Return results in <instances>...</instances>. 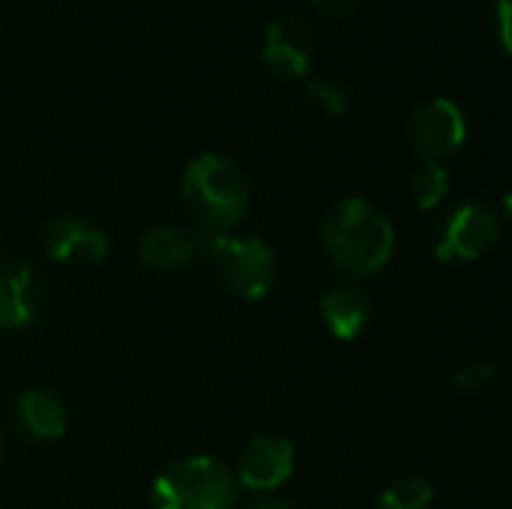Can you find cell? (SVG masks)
<instances>
[{"label": "cell", "instance_id": "6da1fadb", "mask_svg": "<svg viewBox=\"0 0 512 509\" xmlns=\"http://www.w3.org/2000/svg\"><path fill=\"white\" fill-rule=\"evenodd\" d=\"M321 246L327 258L351 279H369L387 267L396 249L390 219L366 198H339L321 219Z\"/></svg>", "mask_w": 512, "mask_h": 509}, {"label": "cell", "instance_id": "7a4b0ae2", "mask_svg": "<svg viewBox=\"0 0 512 509\" xmlns=\"http://www.w3.org/2000/svg\"><path fill=\"white\" fill-rule=\"evenodd\" d=\"M180 198L195 225V237L228 234L249 210V180L234 159L201 153L183 171Z\"/></svg>", "mask_w": 512, "mask_h": 509}, {"label": "cell", "instance_id": "3957f363", "mask_svg": "<svg viewBox=\"0 0 512 509\" xmlns=\"http://www.w3.org/2000/svg\"><path fill=\"white\" fill-rule=\"evenodd\" d=\"M198 249L213 261L219 282L237 300H264L276 282L273 249L255 234H204Z\"/></svg>", "mask_w": 512, "mask_h": 509}, {"label": "cell", "instance_id": "277c9868", "mask_svg": "<svg viewBox=\"0 0 512 509\" xmlns=\"http://www.w3.org/2000/svg\"><path fill=\"white\" fill-rule=\"evenodd\" d=\"M153 509H234L237 480L213 456H189L165 468L150 489Z\"/></svg>", "mask_w": 512, "mask_h": 509}, {"label": "cell", "instance_id": "5b68a950", "mask_svg": "<svg viewBox=\"0 0 512 509\" xmlns=\"http://www.w3.org/2000/svg\"><path fill=\"white\" fill-rule=\"evenodd\" d=\"M498 237H501V216L483 201H468L450 210L438 222L432 255L444 264L477 261L498 243Z\"/></svg>", "mask_w": 512, "mask_h": 509}, {"label": "cell", "instance_id": "8992f818", "mask_svg": "<svg viewBox=\"0 0 512 509\" xmlns=\"http://www.w3.org/2000/svg\"><path fill=\"white\" fill-rule=\"evenodd\" d=\"M405 138L423 162H441L468 141V117L459 102L435 96L408 114Z\"/></svg>", "mask_w": 512, "mask_h": 509}, {"label": "cell", "instance_id": "52a82bcc", "mask_svg": "<svg viewBox=\"0 0 512 509\" xmlns=\"http://www.w3.org/2000/svg\"><path fill=\"white\" fill-rule=\"evenodd\" d=\"M261 63L279 81L306 78L315 63V33L297 15H282L264 30Z\"/></svg>", "mask_w": 512, "mask_h": 509}, {"label": "cell", "instance_id": "ba28073f", "mask_svg": "<svg viewBox=\"0 0 512 509\" xmlns=\"http://www.w3.org/2000/svg\"><path fill=\"white\" fill-rule=\"evenodd\" d=\"M45 306L42 276L18 261L0 255V330H24L36 324Z\"/></svg>", "mask_w": 512, "mask_h": 509}, {"label": "cell", "instance_id": "9c48e42d", "mask_svg": "<svg viewBox=\"0 0 512 509\" xmlns=\"http://www.w3.org/2000/svg\"><path fill=\"white\" fill-rule=\"evenodd\" d=\"M42 246L48 261L57 264H96L108 255V234L84 216H54L45 225Z\"/></svg>", "mask_w": 512, "mask_h": 509}, {"label": "cell", "instance_id": "30bf717a", "mask_svg": "<svg viewBox=\"0 0 512 509\" xmlns=\"http://www.w3.org/2000/svg\"><path fill=\"white\" fill-rule=\"evenodd\" d=\"M294 444L279 435H258L240 456L237 483L249 492H273L294 474Z\"/></svg>", "mask_w": 512, "mask_h": 509}, {"label": "cell", "instance_id": "8fae6325", "mask_svg": "<svg viewBox=\"0 0 512 509\" xmlns=\"http://www.w3.org/2000/svg\"><path fill=\"white\" fill-rule=\"evenodd\" d=\"M198 255V237L177 225H156L141 234L138 258L153 273H177Z\"/></svg>", "mask_w": 512, "mask_h": 509}, {"label": "cell", "instance_id": "7c38bea8", "mask_svg": "<svg viewBox=\"0 0 512 509\" xmlns=\"http://www.w3.org/2000/svg\"><path fill=\"white\" fill-rule=\"evenodd\" d=\"M321 318L336 339H357L372 321V300L357 285H336L321 297Z\"/></svg>", "mask_w": 512, "mask_h": 509}, {"label": "cell", "instance_id": "4fadbf2b", "mask_svg": "<svg viewBox=\"0 0 512 509\" xmlns=\"http://www.w3.org/2000/svg\"><path fill=\"white\" fill-rule=\"evenodd\" d=\"M15 423L36 441H60L69 429V411L54 393L27 390L15 402Z\"/></svg>", "mask_w": 512, "mask_h": 509}, {"label": "cell", "instance_id": "5bb4252c", "mask_svg": "<svg viewBox=\"0 0 512 509\" xmlns=\"http://www.w3.org/2000/svg\"><path fill=\"white\" fill-rule=\"evenodd\" d=\"M450 171L441 162H423L411 177V201L420 210H435L450 195Z\"/></svg>", "mask_w": 512, "mask_h": 509}, {"label": "cell", "instance_id": "9a60e30c", "mask_svg": "<svg viewBox=\"0 0 512 509\" xmlns=\"http://www.w3.org/2000/svg\"><path fill=\"white\" fill-rule=\"evenodd\" d=\"M435 501V489L423 477H402L384 489L378 509H429Z\"/></svg>", "mask_w": 512, "mask_h": 509}, {"label": "cell", "instance_id": "2e32d148", "mask_svg": "<svg viewBox=\"0 0 512 509\" xmlns=\"http://www.w3.org/2000/svg\"><path fill=\"white\" fill-rule=\"evenodd\" d=\"M306 93H309V99H312L321 111H327V114H333V117H342V114H348V108H351V93H348V87H345L339 78H333V75H318V78H312V81L306 84Z\"/></svg>", "mask_w": 512, "mask_h": 509}, {"label": "cell", "instance_id": "e0dca14e", "mask_svg": "<svg viewBox=\"0 0 512 509\" xmlns=\"http://www.w3.org/2000/svg\"><path fill=\"white\" fill-rule=\"evenodd\" d=\"M495 381V366L489 360H468L456 369V387L462 393H474L483 390Z\"/></svg>", "mask_w": 512, "mask_h": 509}, {"label": "cell", "instance_id": "ac0fdd59", "mask_svg": "<svg viewBox=\"0 0 512 509\" xmlns=\"http://www.w3.org/2000/svg\"><path fill=\"white\" fill-rule=\"evenodd\" d=\"M492 18H495V30H498V45L504 54L512 51V39H510V0H495L492 6Z\"/></svg>", "mask_w": 512, "mask_h": 509}, {"label": "cell", "instance_id": "d6986e66", "mask_svg": "<svg viewBox=\"0 0 512 509\" xmlns=\"http://www.w3.org/2000/svg\"><path fill=\"white\" fill-rule=\"evenodd\" d=\"M309 3L324 18H348L363 6V0H309Z\"/></svg>", "mask_w": 512, "mask_h": 509}, {"label": "cell", "instance_id": "ffe728a7", "mask_svg": "<svg viewBox=\"0 0 512 509\" xmlns=\"http://www.w3.org/2000/svg\"><path fill=\"white\" fill-rule=\"evenodd\" d=\"M255 509H294L291 504H285V501H264V504H258Z\"/></svg>", "mask_w": 512, "mask_h": 509}, {"label": "cell", "instance_id": "44dd1931", "mask_svg": "<svg viewBox=\"0 0 512 509\" xmlns=\"http://www.w3.org/2000/svg\"><path fill=\"white\" fill-rule=\"evenodd\" d=\"M0 459H3V432H0Z\"/></svg>", "mask_w": 512, "mask_h": 509}, {"label": "cell", "instance_id": "7402d4cb", "mask_svg": "<svg viewBox=\"0 0 512 509\" xmlns=\"http://www.w3.org/2000/svg\"><path fill=\"white\" fill-rule=\"evenodd\" d=\"M0 255H3V246H0Z\"/></svg>", "mask_w": 512, "mask_h": 509}]
</instances>
